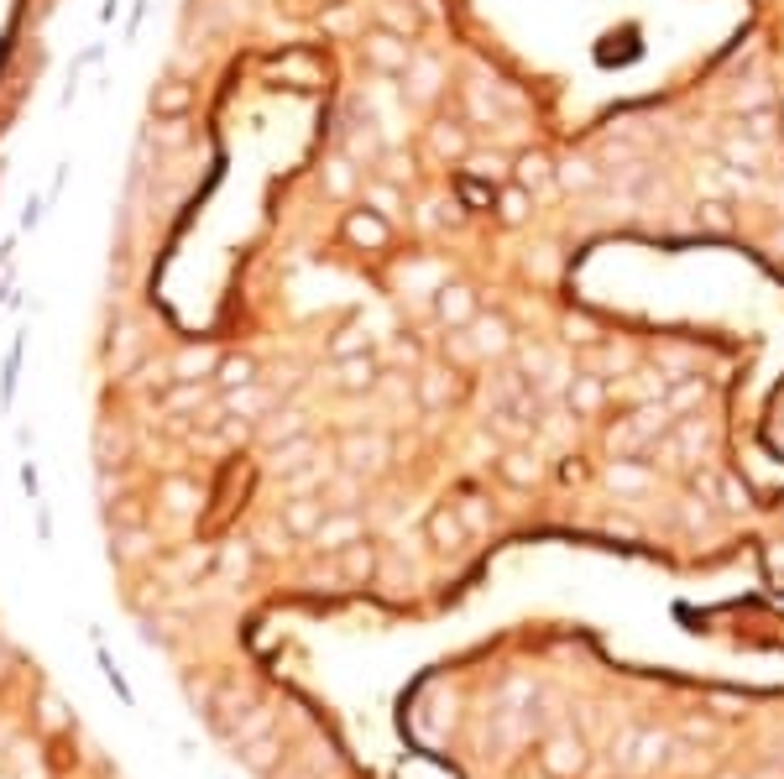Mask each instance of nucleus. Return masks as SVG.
<instances>
[{"mask_svg": "<svg viewBox=\"0 0 784 779\" xmlns=\"http://www.w3.org/2000/svg\"><path fill=\"white\" fill-rule=\"evenodd\" d=\"M466 330H471V335H466V340H471V351H476L481 361H487V356H507V351H518L513 325H507L502 314H476Z\"/></svg>", "mask_w": 784, "mask_h": 779, "instance_id": "39448f33", "label": "nucleus"}, {"mask_svg": "<svg viewBox=\"0 0 784 779\" xmlns=\"http://www.w3.org/2000/svg\"><path fill=\"white\" fill-rule=\"evenodd\" d=\"M210 560H215V555H210V549H199V544H194V549H183V555H178V560H168V565H163V581H173V586H183V581H189V576H199V570H204V565H210Z\"/></svg>", "mask_w": 784, "mask_h": 779, "instance_id": "e433bc0d", "label": "nucleus"}, {"mask_svg": "<svg viewBox=\"0 0 784 779\" xmlns=\"http://www.w3.org/2000/svg\"><path fill=\"white\" fill-rule=\"evenodd\" d=\"M769 565H774V570L784 565V544H774V549H769Z\"/></svg>", "mask_w": 784, "mask_h": 779, "instance_id": "864d4df0", "label": "nucleus"}, {"mask_svg": "<svg viewBox=\"0 0 784 779\" xmlns=\"http://www.w3.org/2000/svg\"><path fill=\"white\" fill-rule=\"evenodd\" d=\"M455 518L466 523V534L476 539V534H487V529H492V502L481 497V492H466V497L455 502Z\"/></svg>", "mask_w": 784, "mask_h": 779, "instance_id": "2f4dec72", "label": "nucleus"}, {"mask_svg": "<svg viewBox=\"0 0 784 779\" xmlns=\"http://www.w3.org/2000/svg\"><path fill=\"white\" fill-rule=\"evenodd\" d=\"M356 539H366V523H361V513H351V508L325 513V523H319V534H314V544L330 549V555H340V549L356 544Z\"/></svg>", "mask_w": 784, "mask_h": 779, "instance_id": "f8f14e48", "label": "nucleus"}, {"mask_svg": "<svg viewBox=\"0 0 784 779\" xmlns=\"http://www.w3.org/2000/svg\"><path fill=\"white\" fill-rule=\"evenodd\" d=\"M565 398H570V408H575V419L602 414V403H607V382H602V377H591V372H581V377H570V382H565Z\"/></svg>", "mask_w": 784, "mask_h": 779, "instance_id": "a211bd4d", "label": "nucleus"}, {"mask_svg": "<svg viewBox=\"0 0 784 779\" xmlns=\"http://www.w3.org/2000/svg\"><path fill=\"white\" fill-rule=\"evenodd\" d=\"M152 549L157 544H152L147 529H121V534H115V555H121V560H147Z\"/></svg>", "mask_w": 784, "mask_h": 779, "instance_id": "37998d69", "label": "nucleus"}, {"mask_svg": "<svg viewBox=\"0 0 784 779\" xmlns=\"http://www.w3.org/2000/svg\"><path fill=\"white\" fill-rule=\"evenodd\" d=\"M204 403V387L199 382H173V393L163 398V408H173V414H183V408H199Z\"/></svg>", "mask_w": 784, "mask_h": 779, "instance_id": "a18cd8bd", "label": "nucleus"}, {"mask_svg": "<svg viewBox=\"0 0 784 779\" xmlns=\"http://www.w3.org/2000/svg\"><path fill=\"white\" fill-rule=\"evenodd\" d=\"M236 753H241V764L251 774H272L278 759H283V743H278V732H267V738H257V743H241Z\"/></svg>", "mask_w": 784, "mask_h": 779, "instance_id": "393cba45", "label": "nucleus"}, {"mask_svg": "<svg viewBox=\"0 0 784 779\" xmlns=\"http://www.w3.org/2000/svg\"><path fill=\"white\" fill-rule=\"evenodd\" d=\"M722 157H727L732 168H748V173H758V168H764V147H758V142H748L743 131H732L727 142H722Z\"/></svg>", "mask_w": 784, "mask_h": 779, "instance_id": "72a5a7b5", "label": "nucleus"}, {"mask_svg": "<svg viewBox=\"0 0 784 779\" xmlns=\"http://www.w3.org/2000/svg\"><path fill=\"white\" fill-rule=\"evenodd\" d=\"M539 764H544L549 779H575V774H586V738H581V732H570V727H560L555 738L544 743Z\"/></svg>", "mask_w": 784, "mask_h": 779, "instance_id": "7ed1b4c3", "label": "nucleus"}, {"mask_svg": "<svg viewBox=\"0 0 784 779\" xmlns=\"http://www.w3.org/2000/svg\"><path fill=\"white\" fill-rule=\"evenodd\" d=\"M774 251H779V257H784V231H774Z\"/></svg>", "mask_w": 784, "mask_h": 779, "instance_id": "5fc2aeb1", "label": "nucleus"}, {"mask_svg": "<svg viewBox=\"0 0 784 779\" xmlns=\"http://www.w3.org/2000/svg\"><path fill=\"white\" fill-rule=\"evenodd\" d=\"M220 570H225V576H246V570H251V549L246 544H230L225 555H220Z\"/></svg>", "mask_w": 784, "mask_h": 779, "instance_id": "8fccbe9b", "label": "nucleus"}, {"mask_svg": "<svg viewBox=\"0 0 784 779\" xmlns=\"http://www.w3.org/2000/svg\"><path fill=\"white\" fill-rule=\"evenodd\" d=\"M257 434H262V445H283V440H298V434H309L304 408H272Z\"/></svg>", "mask_w": 784, "mask_h": 779, "instance_id": "412c9836", "label": "nucleus"}, {"mask_svg": "<svg viewBox=\"0 0 784 779\" xmlns=\"http://www.w3.org/2000/svg\"><path fill=\"white\" fill-rule=\"evenodd\" d=\"M215 382L220 387H246V382H262V377H257V361H251V356H220Z\"/></svg>", "mask_w": 784, "mask_h": 779, "instance_id": "58836bf2", "label": "nucleus"}, {"mask_svg": "<svg viewBox=\"0 0 784 779\" xmlns=\"http://www.w3.org/2000/svg\"><path fill=\"white\" fill-rule=\"evenodd\" d=\"M361 351H372V330H366V325H345V330L330 340V361H340V356H361Z\"/></svg>", "mask_w": 784, "mask_h": 779, "instance_id": "ea45409f", "label": "nucleus"}, {"mask_svg": "<svg viewBox=\"0 0 784 779\" xmlns=\"http://www.w3.org/2000/svg\"><path fill=\"white\" fill-rule=\"evenodd\" d=\"M466 178H481V183H492V189H497V183L513 178V163H507L502 152H471L466 157Z\"/></svg>", "mask_w": 784, "mask_h": 779, "instance_id": "c756f323", "label": "nucleus"}, {"mask_svg": "<svg viewBox=\"0 0 784 779\" xmlns=\"http://www.w3.org/2000/svg\"><path fill=\"white\" fill-rule=\"evenodd\" d=\"M497 476L507 481V487L528 492V487H539V481H544V466H539V455H534V450H523V445H507V450L497 455Z\"/></svg>", "mask_w": 784, "mask_h": 779, "instance_id": "9b49d317", "label": "nucleus"}, {"mask_svg": "<svg viewBox=\"0 0 784 779\" xmlns=\"http://www.w3.org/2000/svg\"><path fill=\"white\" fill-rule=\"evenodd\" d=\"M696 220L706 225V231H732V215H727V204H722V199H706L701 210H696Z\"/></svg>", "mask_w": 784, "mask_h": 779, "instance_id": "49530a36", "label": "nucleus"}, {"mask_svg": "<svg viewBox=\"0 0 784 779\" xmlns=\"http://www.w3.org/2000/svg\"><path fill=\"white\" fill-rule=\"evenodd\" d=\"M565 340H570V346H596V325L586 314H570L565 319Z\"/></svg>", "mask_w": 784, "mask_h": 779, "instance_id": "de8ad7c7", "label": "nucleus"}, {"mask_svg": "<svg viewBox=\"0 0 784 779\" xmlns=\"http://www.w3.org/2000/svg\"><path fill=\"white\" fill-rule=\"evenodd\" d=\"M361 58H366V68L372 74H382V79H403V68L413 63V42L408 37H392V32H382V27H372L361 37Z\"/></svg>", "mask_w": 784, "mask_h": 779, "instance_id": "f03ea898", "label": "nucleus"}, {"mask_svg": "<svg viewBox=\"0 0 784 779\" xmlns=\"http://www.w3.org/2000/svg\"><path fill=\"white\" fill-rule=\"evenodd\" d=\"M377 27L382 32H392V37H419V16H413L403 0H377Z\"/></svg>", "mask_w": 784, "mask_h": 779, "instance_id": "bb28decb", "label": "nucleus"}, {"mask_svg": "<svg viewBox=\"0 0 784 779\" xmlns=\"http://www.w3.org/2000/svg\"><path fill=\"white\" fill-rule=\"evenodd\" d=\"M450 398H455V377L440 372V366H424V372H419V403L424 408H445Z\"/></svg>", "mask_w": 784, "mask_h": 779, "instance_id": "c85d7f7f", "label": "nucleus"}, {"mask_svg": "<svg viewBox=\"0 0 784 779\" xmlns=\"http://www.w3.org/2000/svg\"><path fill=\"white\" fill-rule=\"evenodd\" d=\"M528 204H534V194H528V189H518V183H502V194H497L502 225H523V220H528Z\"/></svg>", "mask_w": 784, "mask_h": 779, "instance_id": "4c0bfd02", "label": "nucleus"}, {"mask_svg": "<svg viewBox=\"0 0 784 779\" xmlns=\"http://www.w3.org/2000/svg\"><path fill=\"white\" fill-rule=\"evenodd\" d=\"M366 210H377L382 220H398L403 215V183L372 178V183H366Z\"/></svg>", "mask_w": 784, "mask_h": 779, "instance_id": "a878e982", "label": "nucleus"}, {"mask_svg": "<svg viewBox=\"0 0 784 779\" xmlns=\"http://www.w3.org/2000/svg\"><path fill=\"white\" fill-rule=\"evenodd\" d=\"M257 539H262V549H267V555H283V549H288V539H293V534L283 529V523H267V529H262Z\"/></svg>", "mask_w": 784, "mask_h": 779, "instance_id": "3c124183", "label": "nucleus"}, {"mask_svg": "<svg viewBox=\"0 0 784 779\" xmlns=\"http://www.w3.org/2000/svg\"><path fill=\"white\" fill-rule=\"evenodd\" d=\"M387 361H398V366H413V361H419V346H413V340H392Z\"/></svg>", "mask_w": 784, "mask_h": 779, "instance_id": "603ef678", "label": "nucleus"}, {"mask_svg": "<svg viewBox=\"0 0 784 779\" xmlns=\"http://www.w3.org/2000/svg\"><path fill=\"white\" fill-rule=\"evenodd\" d=\"M387 147H382V136H377V126H372V116L366 121H356L351 131H345V157H351V163H377Z\"/></svg>", "mask_w": 784, "mask_h": 779, "instance_id": "5701e85b", "label": "nucleus"}, {"mask_svg": "<svg viewBox=\"0 0 784 779\" xmlns=\"http://www.w3.org/2000/svg\"><path fill=\"white\" fill-rule=\"evenodd\" d=\"M309 455H314V440H309V434L283 440V445H272V471H278V476H293V471L309 466Z\"/></svg>", "mask_w": 784, "mask_h": 779, "instance_id": "cd10ccee", "label": "nucleus"}, {"mask_svg": "<svg viewBox=\"0 0 784 779\" xmlns=\"http://www.w3.org/2000/svg\"><path fill=\"white\" fill-rule=\"evenodd\" d=\"M272 387H262V382H246V387H225V398H220V414H230V419H267L272 414Z\"/></svg>", "mask_w": 784, "mask_h": 779, "instance_id": "9d476101", "label": "nucleus"}, {"mask_svg": "<svg viewBox=\"0 0 784 779\" xmlns=\"http://www.w3.org/2000/svg\"><path fill=\"white\" fill-rule=\"evenodd\" d=\"M377 570H382V555H377V544H372V539H356V544H345V549H340L335 576H340L345 586H366V581H377Z\"/></svg>", "mask_w": 784, "mask_h": 779, "instance_id": "1a4fd4ad", "label": "nucleus"}, {"mask_svg": "<svg viewBox=\"0 0 784 779\" xmlns=\"http://www.w3.org/2000/svg\"><path fill=\"white\" fill-rule=\"evenodd\" d=\"M445 89V63L434 53H413V63L403 68V100L408 105H434Z\"/></svg>", "mask_w": 784, "mask_h": 779, "instance_id": "20e7f679", "label": "nucleus"}, {"mask_svg": "<svg viewBox=\"0 0 784 779\" xmlns=\"http://www.w3.org/2000/svg\"><path fill=\"white\" fill-rule=\"evenodd\" d=\"M664 748H670V732L638 727V738H633V759H628V769H638V774H649V769H659V764H664Z\"/></svg>", "mask_w": 784, "mask_h": 779, "instance_id": "4be33fe9", "label": "nucleus"}, {"mask_svg": "<svg viewBox=\"0 0 784 779\" xmlns=\"http://www.w3.org/2000/svg\"><path fill=\"white\" fill-rule=\"evenodd\" d=\"M555 178H560V189H570V194H586V189H596V183H602L596 163H586V157H570V163H560Z\"/></svg>", "mask_w": 784, "mask_h": 779, "instance_id": "473e14b6", "label": "nucleus"}, {"mask_svg": "<svg viewBox=\"0 0 784 779\" xmlns=\"http://www.w3.org/2000/svg\"><path fill=\"white\" fill-rule=\"evenodd\" d=\"M293 779H314V774H293Z\"/></svg>", "mask_w": 784, "mask_h": 779, "instance_id": "4d7b16f0", "label": "nucleus"}, {"mask_svg": "<svg viewBox=\"0 0 784 779\" xmlns=\"http://www.w3.org/2000/svg\"><path fill=\"white\" fill-rule=\"evenodd\" d=\"M215 366H220V356L210 346H183L168 366V377L173 382H199V377H215Z\"/></svg>", "mask_w": 784, "mask_h": 779, "instance_id": "6ab92c4d", "label": "nucleus"}, {"mask_svg": "<svg viewBox=\"0 0 784 779\" xmlns=\"http://www.w3.org/2000/svg\"><path fill=\"white\" fill-rule=\"evenodd\" d=\"M649 466H638V461H628V455H617V461L607 466V487L612 492H628V497H638V492H649Z\"/></svg>", "mask_w": 784, "mask_h": 779, "instance_id": "b1692460", "label": "nucleus"}, {"mask_svg": "<svg viewBox=\"0 0 784 779\" xmlns=\"http://www.w3.org/2000/svg\"><path fill=\"white\" fill-rule=\"evenodd\" d=\"M330 382L340 387V393H351V398H356V393H372V387L382 382V361H377L372 351H361V356H340Z\"/></svg>", "mask_w": 784, "mask_h": 779, "instance_id": "0eeeda50", "label": "nucleus"}, {"mask_svg": "<svg viewBox=\"0 0 784 779\" xmlns=\"http://www.w3.org/2000/svg\"><path fill=\"white\" fill-rule=\"evenodd\" d=\"M163 502H168V513H194L199 508V487H194V481H183V476H168L163 481Z\"/></svg>", "mask_w": 784, "mask_h": 779, "instance_id": "a19ab883", "label": "nucleus"}, {"mask_svg": "<svg viewBox=\"0 0 784 779\" xmlns=\"http://www.w3.org/2000/svg\"><path fill=\"white\" fill-rule=\"evenodd\" d=\"M659 403L670 408V414H690V408L706 403V382H701V377H680V387H670Z\"/></svg>", "mask_w": 784, "mask_h": 779, "instance_id": "f704fd0d", "label": "nucleus"}, {"mask_svg": "<svg viewBox=\"0 0 784 779\" xmlns=\"http://www.w3.org/2000/svg\"><path fill=\"white\" fill-rule=\"evenodd\" d=\"M711 497H717L727 513H748V487L737 476H711Z\"/></svg>", "mask_w": 784, "mask_h": 779, "instance_id": "79ce46f5", "label": "nucleus"}, {"mask_svg": "<svg viewBox=\"0 0 784 779\" xmlns=\"http://www.w3.org/2000/svg\"><path fill=\"white\" fill-rule=\"evenodd\" d=\"M429 152L440 157V163H466V157H471V136H466V126L434 121V126H429Z\"/></svg>", "mask_w": 784, "mask_h": 779, "instance_id": "f3484780", "label": "nucleus"}, {"mask_svg": "<svg viewBox=\"0 0 784 779\" xmlns=\"http://www.w3.org/2000/svg\"><path fill=\"white\" fill-rule=\"evenodd\" d=\"M11 753H16V779H42V759H37V748L16 743Z\"/></svg>", "mask_w": 784, "mask_h": 779, "instance_id": "09e8293b", "label": "nucleus"}, {"mask_svg": "<svg viewBox=\"0 0 784 779\" xmlns=\"http://www.w3.org/2000/svg\"><path fill=\"white\" fill-rule=\"evenodd\" d=\"M476 314H481V309H476V293H471L466 283H440V293H434V319H440V325L466 330Z\"/></svg>", "mask_w": 784, "mask_h": 779, "instance_id": "6e6552de", "label": "nucleus"}, {"mask_svg": "<svg viewBox=\"0 0 784 779\" xmlns=\"http://www.w3.org/2000/svg\"><path fill=\"white\" fill-rule=\"evenodd\" d=\"M424 534H429V544L440 549V555H460V549H466V523L455 518V508H434L429 513V523H424Z\"/></svg>", "mask_w": 784, "mask_h": 779, "instance_id": "2eb2a0df", "label": "nucleus"}, {"mask_svg": "<svg viewBox=\"0 0 784 779\" xmlns=\"http://www.w3.org/2000/svg\"><path fill=\"white\" fill-rule=\"evenodd\" d=\"M272 732V706H246V712L236 717V727H230V743H257V738H267Z\"/></svg>", "mask_w": 784, "mask_h": 779, "instance_id": "7c9ffc66", "label": "nucleus"}, {"mask_svg": "<svg viewBox=\"0 0 784 779\" xmlns=\"http://www.w3.org/2000/svg\"><path fill=\"white\" fill-rule=\"evenodd\" d=\"M664 450L680 455V466L701 461V455L711 450V424H706V419H680V429L670 434V440H664Z\"/></svg>", "mask_w": 784, "mask_h": 779, "instance_id": "4468645a", "label": "nucleus"}, {"mask_svg": "<svg viewBox=\"0 0 784 779\" xmlns=\"http://www.w3.org/2000/svg\"><path fill=\"white\" fill-rule=\"evenodd\" d=\"M325 513H330L325 497H288V502H283V529H288L293 539H314L319 523H325Z\"/></svg>", "mask_w": 784, "mask_h": 779, "instance_id": "ddd939ff", "label": "nucleus"}, {"mask_svg": "<svg viewBox=\"0 0 784 779\" xmlns=\"http://www.w3.org/2000/svg\"><path fill=\"white\" fill-rule=\"evenodd\" d=\"M549 178H555V163H549V157H544L539 147H528V152H518V157H513V183H518V189L539 194Z\"/></svg>", "mask_w": 784, "mask_h": 779, "instance_id": "aec40b11", "label": "nucleus"}, {"mask_svg": "<svg viewBox=\"0 0 784 779\" xmlns=\"http://www.w3.org/2000/svg\"><path fill=\"white\" fill-rule=\"evenodd\" d=\"M753 779H784V774L779 769H764V774H753Z\"/></svg>", "mask_w": 784, "mask_h": 779, "instance_id": "6e6d98bb", "label": "nucleus"}, {"mask_svg": "<svg viewBox=\"0 0 784 779\" xmlns=\"http://www.w3.org/2000/svg\"><path fill=\"white\" fill-rule=\"evenodd\" d=\"M345 241L377 251V246L392 241V220H382L377 210H351V215H345Z\"/></svg>", "mask_w": 784, "mask_h": 779, "instance_id": "dca6fc26", "label": "nucleus"}, {"mask_svg": "<svg viewBox=\"0 0 784 779\" xmlns=\"http://www.w3.org/2000/svg\"><path fill=\"white\" fill-rule=\"evenodd\" d=\"M194 84L189 79H178V74H168V79H157L152 84V116L157 121H189V110H194Z\"/></svg>", "mask_w": 784, "mask_h": 779, "instance_id": "423d86ee", "label": "nucleus"}, {"mask_svg": "<svg viewBox=\"0 0 784 779\" xmlns=\"http://www.w3.org/2000/svg\"><path fill=\"white\" fill-rule=\"evenodd\" d=\"M325 194H335V199H351L356 194V163L345 152L325 163Z\"/></svg>", "mask_w": 784, "mask_h": 779, "instance_id": "c9c22d12", "label": "nucleus"}, {"mask_svg": "<svg viewBox=\"0 0 784 779\" xmlns=\"http://www.w3.org/2000/svg\"><path fill=\"white\" fill-rule=\"evenodd\" d=\"M37 722L48 727V732H63V727H68V706H63V696L42 691V696H37Z\"/></svg>", "mask_w": 784, "mask_h": 779, "instance_id": "c03bdc74", "label": "nucleus"}, {"mask_svg": "<svg viewBox=\"0 0 784 779\" xmlns=\"http://www.w3.org/2000/svg\"><path fill=\"white\" fill-rule=\"evenodd\" d=\"M340 455V471H356V476H377L387 466V455H392V440L377 429H351L345 440L335 445Z\"/></svg>", "mask_w": 784, "mask_h": 779, "instance_id": "f257e3e1", "label": "nucleus"}]
</instances>
